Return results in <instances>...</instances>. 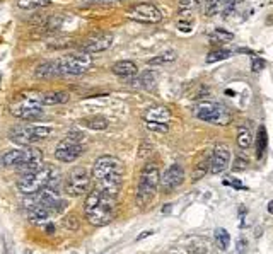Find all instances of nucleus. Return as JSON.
Wrapping results in <instances>:
<instances>
[{
  "label": "nucleus",
  "mask_w": 273,
  "mask_h": 254,
  "mask_svg": "<svg viewBox=\"0 0 273 254\" xmlns=\"http://www.w3.org/2000/svg\"><path fill=\"white\" fill-rule=\"evenodd\" d=\"M123 164L113 155H103L92 166V177L101 191L118 198L123 185Z\"/></svg>",
  "instance_id": "obj_1"
},
{
  "label": "nucleus",
  "mask_w": 273,
  "mask_h": 254,
  "mask_svg": "<svg viewBox=\"0 0 273 254\" xmlns=\"http://www.w3.org/2000/svg\"><path fill=\"white\" fill-rule=\"evenodd\" d=\"M116 203H118L116 196L108 195L96 186L92 191H89L86 205H84L87 222L94 227H105L111 224V220L116 215Z\"/></svg>",
  "instance_id": "obj_2"
},
{
  "label": "nucleus",
  "mask_w": 273,
  "mask_h": 254,
  "mask_svg": "<svg viewBox=\"0 0 273 254\" xmlns=\"http://www.w3.org/2000/svg\"><path fill=\"white\" fill-rule=\"evenodd\" d=\"M2 162L6 167H14L22 174L32 172L43 167V152L36 147H31V145H24L22 149L7 150L2 155Z\"/></svg>",
  "instance_id": "obj_3"
},
{
  "label": "nucleus",
  "mask_w": 273,
  "mask_h": 254,
  "mask_svg": "<svg viewBox=\"0 0 273 254\" xmlns=\"http://www.w3.org/2000/svg\"><path fill=\"white\" fill-rule=\"evenodd\" d=\"M11 113L24 121H38L45 116L43 102H41V92L27 91L19 94L16 101L11 104Z\"/></svg>",
  "instance_id": "obj_4"
},
{
  "label": "nucleus",
  "mask_w": 273,
  "mask_h": 254,
  "mask_svg": "<svg viewBox=\"0 0 273 254\" xmlns=\"http://www.w3.org/2000/svg\"><path fill=\"white\" fill-rule=\"evenodd\" d=\"M56 177V171L50 166H43L32 172H26L19 177L17 181V190L22 195H36V193L43 191L45 188H48L53 179Z\"/></svg>",
  "instance_id": "obj_5"
},
{
  "label": "nucleus",
  "mask_w": 273,
  "mask_h": 254,
  "mask_svg": "<svg viewBox=\"0 0 273 254\" xmlns=\"http://www.w3.org/2000/svg\"><path fill=\"white\" fill-rule=\"evenodd\" d=\"M159 183H161L159 167L154 166V164H145L142 172H140L139 188H136V205L142 206V208L147 206L155 198Z\"/></svg>",
  "instance_id": "obj_6"
},
{
  "label": "nucleus",
  "mask_w": 273,
  "mask_h": 254,
  "mask_svg": "<svg viewBox=\"0 0 273 254\" xmlns=\"http://www.w3.org/2000/svg\"><path fill=\"white\" fill-rule=\"evenodd\" d=\"M51 126L45 125H17L9 130V138L17 145H32L48 138L51 135Z\"/></svg>",
  "instance_id": "obj_7"
},
{
  "label": "nucleus",
  "mask_w": 273,
  "mask_h": 254,
  "mask_svg": "<svg viewBox=\"0 0 273 254\" xmlns=\"http://www.w3.org/2000/svg\"><path fill=\"white\" fill-rule=\"evenodd\" d=\"M82 133L79 131H70L67 136L56 145L55 149V159L60 162L70 164L75 162L84 152V145H82Z\"/></svg>",
  "instance_id": "obj_8"
},
{
  "label": "nucleus",
  "mask_w": 273,
  "mask_h": 254,
  "mask_svg": "<svg viewBox=\"0 0 273 254\" xmlns=\"http://www.w3.org/2000/svg\"><path fill=\"white\" fill-rule=\"evenodd\" d=\"M58 67L62 75H82L92 67V56L81 50L58 58Z\"/></svg>",
  "instance_id": "obj_9"
},
{
  "label": "nucleus",
  "mask_w": 273,
  "mask_h": 254,
  "mask_svg": "<svg viewBox=\"0 0 273 254\" xmlns=\"http://www.w3.org/2000/svg\"><path fill=\"white\" fill-rule=\"evenodd\" d=\"M195 116L212 125H227L230 116L227 110L215 101H201L195 107Z\"/></svg>",
  "instance_id": "obj_10"
},
{
  "label": "nucleus",
  "mask_w": 273,
  "mask_h": 254,
  "mask_svg": "<svg viewBox=\"0 0 273 254\" xmlns=\"http://www.w3.org/2000/svg\"><path fill=\"white\" fill-rule=\"evenodd\" d=\"M91 174L86 167H75L65 179V193L69 196H82L91 188Z\"/></svg>",
  "instance_id": "obj_11"
},
{
  "label": "nucleus",
  "mask_w": 273,
  "mask_h": 254,
  "mask_svg": "<svg viewBox=\"0 0 273 254\" xmlns=\"http://www.w3.org/2000/svg\"><path fill=\"white\" fill-rule=\"evenodd\" d=\"M126 17L135 22H144V24H157L162 21V12L154 4H133L126 9Z\"/></svg>",
  "instance_id": "obj_12"
},
{
  "label": "nucleus",
  "mask_w": 273,
  "mask_h": 254,
  "mask_svg": "<svg viewBox=\"0 0 273 254\" xmlns=\"http://www.w3.org/2000/svg\"><path fill=\"white\" fill-rule=\"evenodd\" d=\"M113 40L115 36L108 31H97L89 34L87 38H84L81 43V50L86 51V53H101V51H106L108 48H111Z\"/></svg>",
  "instance_id": "obj_13"
},
{
  "label": "nucleus",
  "mask_w": 273,
  "mask_h": 254,
  "mask_svg": "<svg viewBox=\"0 0 273 254\" xmlns=\"http://www.w3.org/2000/svg\"><path fill=\"white\" fill-rule=\"evenodd\" d=\"M183 181H185V169H183L180 164H171L166 172L161 176V183H159V186H161V190L164 193H173L174 190H178Z\"/></svg>",
  "instance_id": "obj_14"
},
{
  "label": "nucleus",
  "mask_w": 273,
  "mask_h": 254,
  "mask_svg": "<svg viewBox=\"0 0 273 254\" xmlns=\"http://www.w3.org/2000/svg\"><path fill=\"white\" fill-rule=\"evenodd\" d=\"M230 164V150L227 145L217 143L215 149L212 150V164H210V172L212 174H222L227 171Z\"/></svg>",
  "instance_id": "obj_15"
},
{
  "label": "nucleus",
  "mask_w": 273,
  "mask_h": 254,
  "mask_svg": "<svg viewBox=\"0 0 273 254\" xmlns=\"http://www.w3.org/2000/svg\"><path fill=\"white\" fill-rule=\"evenodd\" d=\"M236 6V0H205V16L214 17L219 14H229Z\"/></svg>",
  "instance_id": "obj_16"
},
{
  "label": "nucleus",
  "mask_w": 273,
  "mask_h": 254,
  "mask_svg": "<svg viewBox=\"0 0 273 254\" xmlns=\"http://www.w3.org/2000/svg\"><path fill=\"white\" fill-rule=\"evenodd\" d=\"M145 123H164L167 125L171 121V110L166 106H152L144 113Z\"/></svg>",
  "instance_id": "obj_17"
},
{
  "label": "nucleus",
  "mask_w": 273,
  "mask_h": 254,
  "mask_svg": "<svg viewBox=\"0 0 273 254\" xmlns=\"http://www.w3.org/2000/svg\"><path fill=\"white\" fill-rule=\"evenodd\" d=\"M60 67H58V60H50V62H43L36 67V77L38 79H53L58 77Z\"/></svg>",
  "instance_id": "obj_18"
},
{
  "label": "nucleus",
  "mask_w": 273,
  "mask_h": 254,
  "mask_svg": "<svg viewBox=\"0 0 273 254\" xmlns=\"http://www.w3.org/2000/svg\"><path fill=\"white\" fill-rule=\"evenodd\" d=\"M113 74L118 75V77H123V79H130L136 75L139 72V68H136V65L131 62V60H120V62H116L115 65L111 67Z\"/></svg>",
  "instance_id": "obj_19"
},
{
  "label": "nucleus",
  "mask_w": 273,
  "mask_h": 254,
  "mask_svg": "<svg viewBox=\"0 0 273 254\" xmlns=\"http://www.w3.org/2000/svg\"><path fill=\"white\" fill-rule=\"evenodd\" d=\"M203 4V0H180L178 4V14H180V19H191L193 21V16L191 14L195 11H198Z\"/></svg>",
  "instance_id": "obj_20"
},
{
  "label": "nucleus",
  "mask_w": 273,
  "mask_h": 254,
  "mask_svg": "<svg viewBox=\"0 0 273 254\" xmlns=\"http://www.w3.org/2000/svg\"><path fill=\"white\" fill-rule=\"evenodd\" d=\"M70 96L69 92L63 91H53V92H41V102L43 106H55V104H65L69 102Z\"/></svg>",
  "instance_id": "obj_21"
},
{
  "label": "nucleus",
  "mask_w": 273,
  "mask_h": 254,
  "mask_svg": "<svg viewBox=\"0 0 273 254\" xmlns=\"http://www.w3.org/2000/svg\"><path fill=\"white\" fill-rule=\"evenodd\" d=\"M84 128H89V130H106L108 128V120L105 118V116L101 115H92V116H86V118H82L81 121H79Z\"/></svg>",
  "instance_id": "obj_22"
},
{
  "label": "nucleus",
  "mask_w": 273,
  "mask_h": 254,
  "mask_svg": "<svg viewBox=\"0 0 273 254\" xmlns=\"http://www.w3.org/2000/svg\"><path fill=\"white\" fill-rule=\"evenodd\" d=\"M210 164H212V152H203L200 155L198 162H196L195 171H193V181H198L207 171H210Z\"/></svg>",
  "instance_id": "obj_23"
},
{
  "label": "nucleus",
  "mask_w": 273,
  "mask_h": 254,
  "mask_svg": "<svg viewBox=\"0 0 273 254\" xmlns=\"http://www.w3.org/2000/svg\"><path fill=\"white\" fill-rule=\"evenodd\" d=\"M209 40L210 43H217V45H225V43H230V41L234 40V34L225 29H214L209 34Z\"/></svg>",
  "instance_id": "obj_24"
},
{
  "label": "nucleus",
  "mask_w": 273,
  "mask_h": 254,
  "mask_svg": "<svg viewBox=\"0 0 273 254\" xmlns=\"http://www.w3.org/2000/svg\"><path fill=\"white\" fill-rule=\"evenodd\" d=\"M214 239H215V244H217L219 249H222V251H227L229 246H230V236L229 232L225 229H215L214 232Z\"/></svg>",
  "instance_id": "obj_25"
},
{
  "label": "nucleus",
  "mask_w": 273,
  "mask_h": 254,
  "mask_svg": "<svg viewBox=\"0 0 273 254\" xmlns=\"http://www.w3.org/2000/svg\"><path fill=\"white\" fill-rule=\"evenodd\" d=\"M176 60V51H173V50H169V51H164V53L161 55H157V56H154V58H150L149 60V65L150 67H157V65H166V63H171Z\"/></svg>",
  "instance_id": "obj_26"
},
{
  "label": "nucleus",
  "mask_w": 273,
  "mask_h": 254,
  "mask_svg": "<svg viewBox=\"0 0 273 254\" xmlns=\"http://www.w3.org/2000/svg\"><path fill=\"white\" fill-rule=\"evenodd\" d=\"M256 140H258L256 142V155H258V159H261L266 147H268V133H266L265 126H260V128H258V138Z\"/></svg>",
  "instance_id": "obj_27"
},
{
  "label": "nucleus",
  "mask_w": 273,
  "mask_h": 254,
  "mask_svg": "<svg viewBox=\"0 0 273 254\" xmlns=\"http://www.w3.org/2000/svg\"><path fill=\"white\" fill-rule=\"evenodd\" d=\"M253 143V135L251 131L244 126H239L237 128V145L241 149H249V145Z\"/></svg>",
  "instance_id": "obj_28"
},
{
  "label": "nucleus",
  "mask_w": 273,
  "mask_h": 254,
  "mask_svg": "<svg viewBox=\"0 0 273 254\" xmlns=\"http://www.w3.org/2000/svg\"><path fill=\"white\" fill-rule=\"evenodd\" d=\"M139 82H140V87H144L145 91H154L155 74L152 72V70H145V72H142V75H140Z\"/></svg>",
  "instance_id": "obj_29"
},
{
  "label": "nucleus",
  "mask_w": 273,
  "mask_h": 254,
  "mask_svg": "<svg viewBox=\"0 0 273 254\" xmlns=\"http://www.w3.org/2000/svg\"><path fill=\"white\" fill-rule=\"evenodd\" d=\"M51 2H53V0H17V7L27 11V9L46 7V6H50Z\"/></svg>",
  "instance_id": "obj_30"
},
{
  "label": "nucleus",
  "mask_w": 273,
  "mask_h": 254,
  "mask_svg": "<svg viewBox=\"0 0 273 254\" xmlns=\"http://www.w3.org/2000/svg\"><path fill=\"white\" fill-rule=\"evenodd\" d=\"M232 55V51H229V50H215V51H212V53L207 55V60L205 62L207 63H215V62H222V60H227L229 56Z\"/></svg>",
  "instance_id": "obj_31"
},
{
  "label": "nucleus",
  "mask_w": 273,
  "mask_h": 254,
  "mask_svg": "<svg viewBox=\"0 0 273 254\" xmlns=\"http://www.w3.org/2000/svg\"><path fill=\"white\" fill-rule=\"evenodd\" d=\"M145 126H147L150 131H157V133H166L169 128V126L164 123H145Z\"/></svg>",
  "instance_id": "obj_32"
},
{
  "label": "nucleus",
  "mask_w": 273,
  "mask_h": 254,
  "mask_svg": "<svg viewBox=\"0 0 273 254\" xmlns=\"http://www.w3.org/2000/svg\"><path fill=\"white\" fill-rule=\"evenodd\" d=\"M248 161L246 159H241V157H237L236 159V162H234V166H232V169H234V172H239V171H246L248 169Z\"/></svg>",
  "instance_id": "obj_33"
},
{
  "label": "nucleus",
  "mask_w": 273,
  "mask_h": 254,
  "mask_svg": "<svg viewBox=\"0 0 273 254\" xmlns=\"http://www.w3.org/2000/svg\"><path fill=\"white\" fill-rule=\"evenodd\" d=\"M251 68H253V72H261L263 68H265V62H263L261 58H258V56H255L253 58V65H251Z\"/></svg>",
  "instance_id": "obj_34"
},
{
  "label": "nucleus",
  "mask_w": 273,
  "mask_h": 254,
  "mask_svg": "<svg viewBox=\"0 0 273 254\" xmlns=\"http://www.w3.org/2000/svg\"><path fill=\"white\" fill-rule=\"evenodd\" d=\"M246 249H248V241L244 237H241L237 241V254H244L246 252Z\"/></svg>",
  "instance_id": "obj_35"
},
{
  "label": "nucleus",
  "mask_w": 273,
  "mask_h": 254,
  "mask_svg": "<svg viewBox=\"0 0 273 254\" xmlns=\"http://www.w3.org/2000/svg\"><path fill=\"white\" fill-rule=\"evenodd\" d=\"M87 4H113V2H120V0H84Z\"/></svg>",
  "instance_id": "obj_36"
},
{
  "label": "nucleus",
  "mask_w": 273,
  "mask_h": 254,
  "mask_svg": "<svg viewBox=\"0 0 273 254\" xmlns=\"http://www.w3.org/2000/svg\"><path fill=\"white\" fill-rule=\"evenodd\" d=\"M154 234V230H145L144 234H140L139 237H136V241H142V239H145V237H149V236H152Z\"/></svg>",
  "instance_id": "obj_37"
},
{
  "label": "nucleus",
  "mask_w": 273,
  "mask_h": 254,
  "mask_svg": "<svg viewBox=\"0 0 273 254\" xmlns=\"http://www.w3.org/2000/svg\"><path fill=\"white\" fill-rule=\"evenodd\" d=\"M46 234H55V225L53 224L46 225Z\"/></svg>",
  "instance_id": "obj_38"
},
{
  "label": "nucleus",
  "mask_w": 273,
  "mask_h": 254,
  "mask_svg": "<svg viewBox=\"0 0 273 254\" xmlns=\"http://www.w3.org/2000/svg\"><path fill=\"white\" fill-rule=\"evenodd\" d=\"M268 211H270V213L273 215V200L270 201V203H268Z\"/></svg>",
  "instance_id": "obj_39"
},
{
  "label": "nucleus",
  "mask_w": 273,
  "mask_h": 254,
  "mask_svg": "<svg viewBox=\"0 0 273 254\" xmlns=\"http://www.w3.org/2000/svg\"><path fill=\"white\" fill-rule=\"evenodd\" d=\"M7 254H14V252L11 251V249H9V247H7Z\"/></svg>",
  "instance_id": "obj_40"
},
{
  "label": "nucleus",
  "mask_w": 273,
  "mask_h": 254,
  "mask_svg": "<svg viewBox=\"0 0 273 254\" xmlns=\"http://www.w3.org/2000/svg\"><path fill=\"white\" fill-rule=\"evenodd\" d=\"M24 254H32L31 251H24Z\"/></svg>",
  "instance_id": "obj_41"
}]
</instances>
